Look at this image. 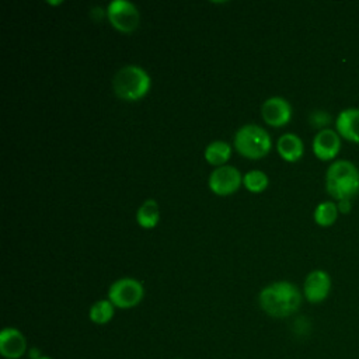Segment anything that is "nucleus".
Returning a JSON list of instances; mask_svg holds the SVG:
<instances>
[{"instance_id": "f8f14e48", "label": "nucleus", "mask_w": 359, "mask_h": 359, "mask_svg": "<svg viewBox=\"0 0 359 359\" xmlns=\"http://www.w3.org/2000/svg\"><path fill=\"white\" fill-rule=\"evenodd\" d=\"M335 128L342 139L359 144V108L342 109L335 119Z\"/></svg>"}, {"instance_id": "ddd939ff", "label": "nucleus", "mask_w": 359, "mask_h": 359, "mask_svg": "<svg viewBox=\"0 0 359 359\" xmlns=\"http://www.w3.org/2000/svg\"><path fill=\"white\" fill-rule=\"evenodd\" d=\"M276 150L279 156L287 163H296L304 153L302 139L296 133H285L276 142Z\"/></svg>"}, {"instance_id": "9b49d317", "label": "nucleus", "mask_w": 359, "mask_h": 359, "mask_svg": "<svg viewBox=\"0 0 359 359\" xmlns=\"http://www.w3.org/2000/svg\"><path fill=\"white\" fill-rule=\"evenodd\" d=\"M27 352V339L24 334L14 328L6 327L0 332V353L6 359H20Z\"/></svg>"}, {"instance_id": "0eeeda50", "label": "nucleus", "mask_w": 359, "mask_h": 359, "mask_svg": "<svg viewBox=\"0 0 359 359\" xmlns=\"http://www.w3.org/2000/svg\"><path fill=\"white\" fill-rule=\"evenodd\" d=\"M243 182L240 171L233 165H222L215 168L208 180L210 191L216 195L226 196L234 194Z\"/></svg>"}, {"instance_id": "5701e85b", "label": "nucleus", "mask_w": 359, "mask_h": 359, "mask_svg": "<svg viewBox=\"0 0 359 359\" xmlns=\"http://www.w3.org/2000/svg\"><path fill=\"white\" fill-rule=\"evenodd\" d=\"M177 359H182V358H177Z\"/></svg>"}, {"instance_id": "f3484780", "label": "nucleus", "mask_w": 359, "mask_h": 359, "mask_svg": "<svg viewBox=\"0 0 359 359\" xmlns=\"http://www.w3.org/2000/svg\"><path fill=\"white\" fill-rule=\"evenodd\" d=\"M114 313H115V306L108 299H101V300H97L90 307L88 317L94 324L104 325L112 320Z\"/></svg>"}, {"instance_id": "aec40b11", "label": "nucleus", "mask_w": 359, "mask_h": 359, "mask_svg": "<svg viewBox=\"0 0 359 359\" xmlns=\"http://www.w3.org/2000/svg\"><path fill=\"white\" fill-rule=\"evenodd\" d=\"M337 208H338V212H339V213H342V215H348V213L352 210V202H351V199H342V201H338Z\"/></svg>"}, {"instance_id": "6ab92c4d", "label": "nucleus", "mask_w": 359, "mask_h": 359, "mask_svg": "<svg viewBox=\"0 0 359 359\" xmlns=\"http://www.w3.org/2000/svg\"><path fill=\"white\" fill-rule=\"evenodd\" d=\"M331 121V116L328 115V112L325 111H314L311 115H310V122L313 126L316 128H323L325 129L324 126H327Z\"/></svg>"}, {"instance_id": "dca6fc26", "label": "nucleus", "mask_w": 359, "mask_h": 359, "mask_svg": "<svg viewBox=\"0 0 359 359\" xmlns=\"http://www.w3.org/2000/svg\"><path fill=\"white\" fill-rule=\"evenodd\" d=\"M338 208L337 203L331 202V201H324L321 203H318L314 209L313 217L314 222L321 226V227H330L337 222L338 217Z\"/></svg>"}, {"instance_id": "f257e3e1", "label": "nucleus", "mask_w": 359, "mask_h": 359, "mask_svg": "<svg viewBox=\"0 0 359 359\" xmlns=\"http://www.w3.org/2000/svg\"><path fill=\"white\" fill-rule=\"evenodd\" d=\"M302 299L299 287L287 280L273 282L258 294L261 309L273 318H286L294 314L300 309Z\"/></svg>"}, {"instance_id": "1a4fd4ad", "label": "nucleus", "mask_w": 359, "mask_h": 359, "mask_svg": "<svg viewBox=\"0 0 359 359\" xmlns=\"http://www.w3.org/2000/svg\"><path fill=\"white\" fill-rule=\"evenodd\" d=\"M341 151V136L337 130L325 128L317 132L313 139V153L321 161H330Z\"/></svg>"}, {"instance_id": "9d476101", "label": "nucleus", "mask_w": 359, "mask_h": 359, "mask_svg": "<svg viewBox=\"0 0 359 359\" xmlns=\"http://www.w3.org/2000/svg\"><path fill=\"white\" fill-rule=\"evenodd\" d=\"M261 114L264 121L273 126H285L292 118V107L289 101L283 97H271L264 101L261 107Z\"/></svg>"}, {"instance_id": "412c9836", "label": "nucleus", "mask_w": 359, "mask_h": 359, "mask_svg": "<svg viewBox=\"0 0 359 359\" xmlns=\"http://www.w3.org/2000/svg\"><path fill=\"white\" fill-rule=\"evenodd\" d=\"M43 355H41V352H39V349L38 348H31L29 349V358L31 359H39V358H42Z\"/></svg>"}, {"instance_id": "20e7f679", "label": "nucleus", "mask_w": 359, "mask_h": 359, "mask_svg": "<svg viewBox=\"0 0 359 359\" xmlns=\"http://www.w3.org/2000/svg\"><path fill=\"white\" fill-rule=\"evenodd\" d=\"M234 147L241 156L257 160L265 157L269 153L272 147V140L264 128L248 123L241 126L236 132Z\"/></svg>"}, {"instance_id": "f03ea898", "label": "nucleus", "mask_w": 359, "mask_h": 359, "mask_svg": "<svg viewBox=\"0 0 359 359\" xmlns=\"http://www.w3.org/2000/svg\"><path fill=\"white\" fill-rule=\"evenodd\" d=\"M325 189L337 201L352 199L359 192V170L348 160L334 161L325 172Z\"/></svg>"}, {"instance_id": "4be33fe9", "label": "nucleus", "mask_w": 359, "mask_h": 359, "mask_svg": "<svg viewBox=\"0 0 359 359\" xmlns=\"http://www.w3.org/2000/svg\"><path fill=\"white\" fill-rule=\"evenodd\" d=\"M39 359H53V358H50V356H46V355H43L42 358H39Z\"/></svg>"}, {"instance_id": "a211bd4d", "label": "nucleus", "mask_w": 359, "mask_h": 359, "mask_svg": "<svg viewBox=\"0 0 359 359\" xmlns=\"http://www.w3.org/2000/svg\"><path fill=\"white\" fill-rule=\"evenodd\" d=\"M243 184L250 192L259 194V192L266 189V187L269 184V180H268V175L264 171L251 170L243 177Z\"/></svg>"}, {"instance_id": "39448f33", "label": "nucleus", "mask_w": 359, "mask_h": 359, "mask_svg": "<svg viewBox=\"0 0 359 359\" xmlns=\"http://www.w3.org/2000/svg\"><path fill=\"white\" fill-rule=\"evenodd\" d=\"M143 294V285L135 278L116 279L108 289V300L118 309H132L137 306Z\"/></svg>"}, {"instance_id": "4468645a", "label": "nucleus", "mask_w": 359, "mask_h": 359, "mask_svg": "<svg viewBox=\"0 0 359 359\" xmlns=\"http://www.w3.org/2000/svg\"><path fill=\"white\" fill-rule=\"evenodd\" d=\"M206 161L212 165H226V161L230 158L231 156V146L227 142L223 140H215L210 142L203 153Z\"/></svg>"}, {"instance_id": "2eb2a0df", "label": "nucleus", "mask_w": 359, "mask_h": 359, "mask_svg": "<svg viewBox=\"0 0 359 359\" xmlns=\"http://www.w3.org/2000/svg\"><path fill=\"white\" fill-rule=\"evenodd\" d=\"M136 220L143 229H153L160 220L158 203L154 199H146L136 212Z\"/></svg>"}, {"instance_id": "7ed1b4c3", "label": "nucleus", "mask_w": 359, "mask_h": 359, "mask_svg": "<svg viewBox=\"0 0 359 359\" xmlns=\"http://www.w3.org/2000/svg\"><path fill=\"white\" fill-rule=\"evenodd\" d=\"M151 79L149 73L137 65H128L121 67L112 79L115 94L125 101L140 100L149 93Z\"/></svg>"}, {"instance_id": "6e6552de", "label": "nucleus", "mask_w": 359, "mask_h": 359, "mask_svg": "<svg viewBox=\"0 0 359 359\" xmlns=\"http://www.w3.org/2000/svg\"><path fill=\"white\" fill-rule=\"evenodd\" d=\"M331 292V276L323 269L311 271L303 283V294L307 302L317 304L324 302Z\"/></svg>"}, {"instance_id": "423d86ee", "label": "nucleus", "mask_w": 359, "mask_h": 359, "mask_svg": "<svg viewBox=\"0 0 359 359\" xmlns=\"http://www.w3.org/2000/svg\"><path fill=\"white\" fill-rule=\"evenodd\" d=\"M107 17L111 25L123 34L135 31L140 20L137 7L128 0H112L107 7Z\"/></svg>"}]
</instances>
